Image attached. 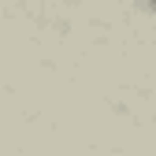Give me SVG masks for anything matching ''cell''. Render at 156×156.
<instances>
[{"label":"cell","instance_id":"1","mask_svg":"<svg viewBox=\"0 0 156 156\" xmlns=\"http://www.w3.org/2000/svg\"><path fill=\"white\" fill-rule=\"evenodd\" d=\"M145 4H149V8H152V11H156V0H145Z\"/></svg>","mask_w":156,"mask_h":156}]
</instances>
